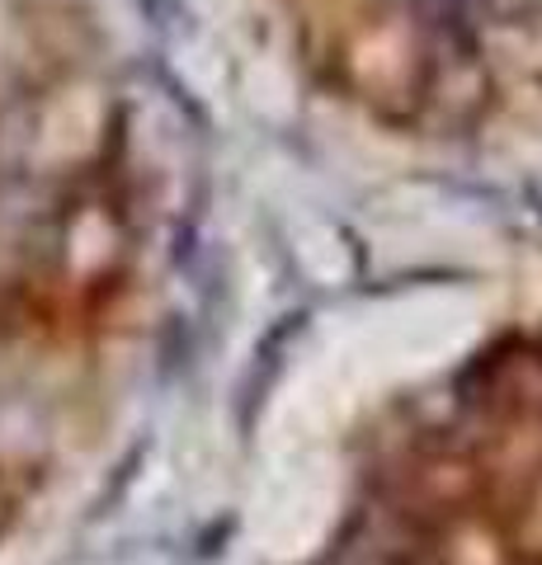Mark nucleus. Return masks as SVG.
<instances>
[{
  "instance_id": "nucleus-1",
  "label": "nucleus",
  "mask_w": 542,
  "mask_h": 565,
  "mask_svg": "<svg viewBox=\"0 0 542 565\" xmlns=\"http://www.w3.org/2000/svg\"><path fill=\"white\" fill-rule=\"evenodd\" d=\"M326 81L369 104L392 122H411L434 104L444 57L425 20H406L396 6H363L344 20H311Z\"/></svg>"
},
{
  "instance_id": "nucleus-2",
  "label": "nucleus",
  "mask_w": 542,
  "mask_h": 565,
  "mask_svg": "<svg viewBox=\"0 0 542 565\" xmlns=\"http://www.w3.org/2000/svg\"><path fill=\"white\" fill-rule=\"evenodd\" d=\"M491 514L514 565H542V457L514 476V490L491 494Z\"/></svg>"
}]
</instances>
